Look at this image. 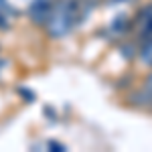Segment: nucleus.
<instances>
[{
    "label": "nucleus",
    "instance_id": "4",
    "mask_svg": "<svg viewBox=\"0 0 152 152\" xmlns=\"http://www.w3.org/2000/svg\"><path fill=\"white\" fill-rule=\"evenodd\" d=\"M16 16V10L8 0H0V31H8L12 26V18Z\"/></svg>",
    "mask_w": 152,
    "mask_h": 152
},
{
    "label": "nucleus",
    "instance_id": "6",
    "mask_svg": "<svg viewBox=\"0 0 152 152\" xmlns=\"http://www.w3.org/2000/svg\"><path fill=\"white\" fill-rule=\"evenodd\" d=\"M142 87L148 89V91H152V69H150V73L146 75V79H144V83H142Z\"/></svg>",
    "mask_w": 152,
    "mask_h": 152
},
{
    "label": "nucleus",
    "instance_id": "3",
    "mask_svg": "<svg viewBox=\"0 0 152 152\" xmlns=\"http://www.w3.org/2000/svg\"><path fill=\"white\" fill-rule=\"evenodd\" d=\"M55 6V0H33L28 4V20L35 26H45Z\"/></svg>",
    "mask_w": 152,
    "mask_h": 152
},
{
    "label": "nucleus",
    "instance_id": "2",
    "mask_svg": "<svg viewBox=\"0 0 152 152\" xmlns=\"http://www.w3.org/2000/svg\"><path fill=\"white\" fill-rule=\"evenodd\" d=\"M134 28H136V35H138V43L146 41L152 37V2L142 6L140 10L136 12L134 16Z\"/></svg>",
    "mask_w": 152,
    "mask_h": 152
},
{
    "label": "nucleus",
    "instance_id": "9",
    "mask_svg": "<svg viewBox=\"0 0 152 152\" xmlns=\"http://www.w3.org/2000/svg\"><path fill=\"white\" fill-rule=\"evenodd\" d=\"M2 65H4V59H0V67H2ZM0 73H2V69H0Z\"/></svg>",
    "mask_w": 152,
    "mask_h": 152
},
{
    "label": "nucleus",
    "instance_id": "1",
    "mask_svg": "<svg viewBox=\"0 0 152 152\" xmlns=\"http://www.w3.org/2000/svg\"><path fill=\"white\" fill-rule=\"evenodd\" d=\"M81 2L79 0H55V6L51 10L47 24V35L51 39H63L75 28V24L81 20Z\"/></svg>",
    "mask_w": 152,
    "mask_h": 152
},
{
    "label": "nucleus",
    "instance_id": "5",
    "mask_svg": "<svg viewBox=\"0 0 152 152\" xmlns=\"http://www.w3.org/2000/svg\"><path fill=\"white\" fill-rule=\"evenodd\" d=\"M138 63L144 65L146 69H152V37L140 43V47H138Z\"/></svg>",
    "mask_w": 152,
    "mask_h": 152
},
{
    "label": "nucleus",
    "instance_id": "8",
    "mask_svg": "<svg viewBox=\"0 0 152 152\" xmlns=\"http://www.w3.org/2000/svg\"><path fill=\"white\" fill-rule=\"evenodd\" d=\"M110 2H116V4H124V2H130V0H110Z\"/></svg>",
    "mask_w": 152,
    "mask_h": 152
},
{
    "label": "nucleus",
    "instance_id": "7",
    "mask_svg": "<svg viewBox=\"0 0 152 152\" xmlns=\"http://www.w3.org/2000/svg\"><path fill=\"white\" fill-rule=\"evenodd\" d=\"M49 148H51V150H65V146L59 144V142H49Z\"/></svg>",
    "mask_w": 152,
    "mask_h": 152
}]
</instances>
